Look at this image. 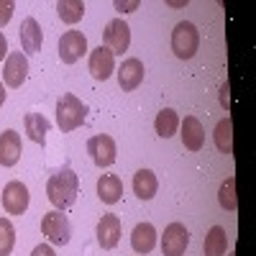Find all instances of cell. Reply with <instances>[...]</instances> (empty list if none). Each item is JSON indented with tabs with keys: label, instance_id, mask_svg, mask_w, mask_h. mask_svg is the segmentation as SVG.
Here are the masks:
<instances>
[{
	"label": "cell",
	"instance_id": "obj_31",
	"mask_svg": "<svg viewBox=\"0 0 256 256\" xmlns=\"http://www.w3.org/2000/svg\"><path fill=\"white\" fill-rule=\"evenodd\" d=\"M220 105H223V108H228V82L220 88Z\"/></svg>",
	"mask_w": 256,
	"mask_h": 256
},
{
	"label": "cell",
	"instance_id": "obj_21",
	"mask_svg": "<svg viewBox=\"0 0 256 256\" xmlns=\"http://www.w3.org/2000/svg\"><path fill=\"white\" fill-rule=\"evenodd\" d=\"M228 251V236H226V228L220 226H212L205 236V244H202V254L205 256H226Z\"/></svg>",
	"mask_w": 256,
	"mask_h": 256
},
{
	"label": "cell",
	"instance_id": "obj_22",
	"mask_svg": "<svg viewBox=\"0 0 256 256\" xmlns=\"http://www.w3.org/2000/svg\"><path fill=\"white\" fill-rule=\"evenodd\" d=\"M154 128H156V134H159L162 138H172V136L177 134V128H180V116H177V110H172V108L159 110V116H156V120H154Z\"/></svg>",
	"mask_w": 256,
	"mask_h": 256
},
{
	"label": "cell",
	"instance_id": "obj_6",
	"mask_svg": "<svg viewBox=\"0 0 256 256\" xmlns=\"http://www.w3.org/2000/svg\"><path fill=\"white\" fill-rule=\"evenodd\" d=\"M190 246V233L182 223H169L162 236V256H182Z\"/></svg>",
	"mask_w": 256,
	"mask_h": 256
},
{
	"label": "cell",
	"instance_id": "obj_8",
	"mask_svg": "<svg viewBox=\"0 0 256 256\" xmlns=\"http://www.w3.org/2000/svg\"><path fill=\"white\" fill-rule=\"evenodd\" d=\"M3 208L8 216H24L28 210V187L18 180L8 182L3 190Z\"/></svg>",
	"mask_w": 256,
	"mask_h": 256
},
{
	"label": "cell",
	"instance_id": "obj_25",
	"mask_svg": "<svg viewBox=\"0 0 256 256\" xmlns=\"http://www.w3.org/2000/svg\"><path fill=\"white\" fill-rule=\"evenodd\" d=\"M16 246V228L8 218H0V256H10Z\"/></svg>",
	"mask_w": 256,
	"mask_h": 256
},
{
	"label": "cell",
	"instance_id": "obj_12",
	"mask_svg": "<svg viewBox=\"0 0 256 256\" xmlns=\"http://www.w3.org/2000/svg\"><path fill=\"white\" fill-rule=\"evenodd\" d=\"M144 74H146V70H144L141 59H136V56L126 59L118 67V84H120V90L123 92H134L138 84L144 82Z\"/></svg>",
	"mask_w": 256,
	"mask_h": 256
},
{
	"label": "cell",
	"instance_id": "obj_18",
	"mask_svg": "<svg viewBox=\"0 0 256 256\" xmlns=\"http://www.w3.org/2000/svg\"><path fill=\"white\" fill-rule=\"evenodd\" d=\"M98 198L105 205H116L123 198V182L118 174H102L98 180Z\"/></svg>",
	"mask_w": 256,
	"mask_h": 256
},
{
	"label": "cell",
	"instance_id": "obj_24",
	"mask_svg": "<svg viewBox=\"0 0 256 256\" xmlns=\"http://www.w3.org/2000/svg\"><path fill=\"white\" fill-rule=\"evenodd\" d=\"M230 128H233V123H230L228 116H226L223 120H218V126H216V146H218V152H223V154H233Z\"/></svg>",
	"mask_w": 256,
	"mask_h": 256
},
{
	"label": "cell",
	"instance_id": "obj_13",
	"mask_svg": "<svg viewBox=\"0 0 256 256\" xmlns=\"http://www.w3.org/2000/svg\"><path fill=\"white\" fill-rule=\"evenodd\" d=\"M20 154H24V144H20V134L13 128L0 134V166H16Z\"/></svg>",
	"mask_w": 256,
	"mask_h": 256
},
{
	"label": "cell",
	"instance_id": "obj_28",
	"mask_svg": "<svg viewBox=\"0 0 256 256\" xmlns=\"http://www.w3.org/2000/svg\"><path fill=\"white\" fill-rule=\"evenodd\" d=\"M31 256H56V254H54V248H52L49 244H38V246L31 251Z\"/></svg>",
	"mask_w": 256,
	"mask_h": 256
},
{
	"label": "cell",
	"instance_id": "obj_29",
	"mask_svg": "<svg viewBox=\"0 0 256 256\" xmlns=\"http://www.w3.org/2000/svg\"><path fill=\"white\" fill-rule=\"evenodd\" d=\"M138 8V0H134V3H116V10H120V13H131V10H136Z\"/></svg>",
	"mask_w": 256,
	"mask_h": 256
},
{
	"label": "cell",
	"instance_id": "obj_14",
	"mask_svg": "<svg viewBox=\"0 0 256 256\" xmlns=\"http://www.w3.org/2000/svg\"><path fill=\"white\" fill-rule=\"evenodd\" d=\"M118 241H120V218L108 212V216H102L100 223H98V244L105 251H110V248L118 246Z\"/></svg>",
	"mask_w": 256,
	"mask_h": 256
},
{
	"label": "cell",
	"instance_id": "obj_1",
	"mask_svg": "<svg viewBox=\"0 0 256 256\" xmlns=\"http://www.w3.org/2000/svg\"><path fill=\"white\" fill-rule=\"evenodd\" d=\"M77 192H80V180L74 174L72 166H62L49 177L46 182V195H49V202L56 208V210H67L74 205L77 200Z\"/></svg>",
	"mask_w": 256,
	"mask_h": 256
},
{
	"label": "cell",
	"instance_id": "obj_9",
	"mask_svg": "<svg viewBox=\"0 0 256 256\" xmlns=\"http://www.w3.org/2000/svg\"><path fill=\"white\" fill-rule=\"evenodd\" d=\"M88 154L90 159L95 162V166L105 169V166H110L116 162V141L108 136V134H100V136H92L88 141Z\"/></svg>",
	"mask_w": 256,
	"mask_h": 256
},
{
	"label": "cell",
	"instance_id": "obj_3",
	"mask_svg": "<svg viewBox=\"0 0 256 256\" xmlns=\"http://www.w3.org/2000/svg\"><path fill=\"white\" fill-rule=\"evenodd\" d=\"M200 49V34L198 26L190 24V20H180L172 31V52L180 59H192Z\"/></svg>",
	"mask_w": 256,
	"mask_h": 256
},
{
	"label": "cell",
	"instance_id": "obj_2",
	"mask_svg": "<svg viewBox=\"0 0 256 256\" xmlns=\"http://www.w3.org/2000/svg\"><path fill=\"white\" fill-rule=\"evenodd\" d=\"M88 118V105H84L77 95H62L56 102V126L62 134H70L74 128H80Z\"/></svg>",
	"mask_w": 256,
	"mask_h": 256
},
{
	"label": "cell",
	"instance_id": "obj_27",
	"mask_svg": "<svg viewBox=\"0 0 256 256\" xmlns=\"http://www.w3.org/2000/svg\"><path fill=\"white\" fill-rule=\"evenodd\" d=\"M13 10H16V3H10V0H0V28L8 26V20L13 18Z\"/></svg>",
	"mask_w": 256,
	"mask_h": 256
},
{
	"label": "cell",
	"instance_id": "obj_16",
	"mask_svg": "<svg viewBox=\"0 0 256 256\" xmlns=\"http://www.w3.org/2000/svg\"><path fill=\"white\" fill-rule=\"evenodd\" d=\"M20 49H24L26 54H36L41 49V44H44V34H41V26L36 18H26L24 24H20Z\"/></svg>",
	"mask_w": 256,
	"mask_h": 256
},
{
	"label": "cell",
	"instance_id": "obj_11",
	"mask_svg": "<svg viewBox=\"0 0 256 256\" xmlns=\"http://www.w3.org/2000/svg\"><path fill=\"white\" fill-rule=\"evenodd\" d=\"M88 67H90V74L98 80V82H105L113 72H116V54L108 49V46H98L90 52V62H88Z\"/></svg>",
	"mask_w": 256,
	"mask_h": 256
},
{
	"label": "cell",
	"instance_id": "obj_10",
	"mask_svg": "<svg viewBox=\"0 0 256 256\" xmlns=\"http://www.w3.org/2000/svg\"><path fill=\"white\" fill-rule=\"evenodd\" d=\"M26 77H28V59H26V54L10 52L6 56V64H3V80H6V84L13 88V90H18L20 84L26 82Z\"/></svg>",
	"mask_w": 256,
	"mask_h": 256
},
{
	"label": "cell",
	"instance_id": "obj_4",
	"mask_svg": "<svg viewBox=\"0 0 256 256\" xmlns=\"http://www.w3.org/2000/svg\"><path fill=\"white\" fill-rule=\"evenodd\" d=\"M41 233L49 238V244L54 246H67L70 244V236H72V226L67 220L62 210H52L41 218Z\"/></svg>",
	"mask_w": 256,
	"mask_h": 256
},
{
	"label": "cell",
	"instance_id": "obj_30",
	"mask_svg": "<svg viewBox=\"0 0 256 256\" xmlns=\"http://www.w3.org/2000/svg\"><path fill=\"white\" fill-rule=\"evenodd\" d=\"M6 56H8V38L0 34V62H3Z\"/></svg>",
	"mask_w": 256,
	"mask_h": 256
},
{
	"label": "cell",
	"instance_id": "obj_20",
	"mask_svg": "<svg viewBox=\"0 0 256 256\" xmlns=\"http://www.w3.org/2000/svg\"><path fill=\"white\" fill-rule=\"evenodd\" d=\"M24 126H26V134H28V138H31L34 144H41V146L46 144V134H49L52 123L41 116V113H26Z\"/></svg>",
	"mask_w": 256,
	"mask_h": 256
},
{
	"label": "cell",
	"instance_id": "obj_7",
	"mask_svg": "<svg viewBox=\"0 0 256 256\" xmlns=\"http://www.w3.org/2000/svg\"><path fill=\"white\" fill-rule=\"evenodd\" d=\"M102 41L113 54H123L128 46H131V28L123 18H113L102 31Z\"/></svg>",
	"mask_w": 256,
	"mask_h": 256
},
{
	"label": "cell",
	"instance_id": "obj_23",
	"mask_svg": "<svg viewBox=\"0 0 256 256\" xmlns=\"http://www.w3.org/2000/svg\"><path fill=\"white\" fill-rule=\"evenodd\" d=\"M56 13H59V18L64 20V24L74 26L77 20H82V16H84V3L82 0H59Z\"/></svg>",
	"mask_w": 256,
	"mask_h": 256
},
{
	"label": "cell",
	"instance_id": "obj_19",
	"mask_svg": "<svg viewBox=\"0 0 256 256\" xmlns=\"http://www.w3.org/2000/svg\"><path fill=\"white\" fill-rule=\"evenodd\" d=\"M159 190V182H156V174L152 169H138L134 174V192L138 200H152Z\"/></svg>",
	"mask_w": 256,
	"mask_h": 256
},
{
	"label": "cell",
	"instance_id": "obj_32",
	"mask_svg": "<svg viewBox=\"0 0 256 256\" xmlns=\"http://www.w3.org/2000/svg\"><path fill=\"white\" fill-rule=\"evenodd\" d=\"M6 102V84H0V105Z\"/></svg>",
	"mask_w": 256,
	"mask_h": 256
},
{
	"label": "cell",
	"instance_id": "obj_15",
	"mask_svg": "<svg viewBox=\"0 0 256 256\" xmlns=\"http://www.w3.org/2000/svg\"><path fill=\"white\" fill-rule=\"evenodd\" d=\"M180 128H182V144L190 152H200L202 144H205V128L202 123L195 118V116H184V120H180Z\"/></svg>",
	"mask_w": 256,
	"mask_h": 256
},
{
	"label": "cell",
	"instance_id": "obj_5",
	"mask_svg": "<svg viewBox=\"0 0 256 256\" xmlns=\"http://www.w3.org/2000/svg\"><path fill=\"white\" fill-rule=\"evenodd\" d=\"M88 54V38L82 31H67L59 38V59L64 64H74Z\"/></svg>",
	"mask_w": 256,
	"mask_h": 256
},
{
	"label": "cell",
	"instance_id": "obj_26",
	"mask_svg": "<svg viewBox=\"0 0 256 256\" xmlns=\"http://www.w3.org/2000/svg\"><path fill=\"white\" fill-rule=\"evenodd\" d=\"M218 200L226 210H236L238 208V200H236V177H228L223 184H220V192H218Z\"/></svg>",
	"mask_w": 256,
	"mask_h": 256
},
{
	"label": "cell",
	"instance_id": "obj_17",
	"mask_svg": "<svg viewBox=\"0 0 256 256\" xmlns=\"http://www.w3.org/2000/svg\"><path fill=\"white\" fill-rule=\"evenodd\" d=\"M131 246L136 254H152L156 246V228L152 223H138L131 233Z\"/></svg>",
	"mask_w": 256,
	"mask_h": 256
}]
</instances>
